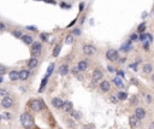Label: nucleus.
Here are the masks:
<instances>
[{"instance_id": "nucleus-2", "label": "nucleus", "mask_w": 154, "mask_h": 129, "mask_svg": "<svg viewBox=\"0 0 154 129\" xmlns=\"http://www.w3.org/2000/svg\"><path fill=\"white\" fill-rule=\"evenodd\" d=\"M106 58L111 62H116L118 58H119V54H118V51L117 50H113V48H111L106 52Z\"/></svg>"}, {"instance_id": "nucleus-6", "label": "nucleus", "mask_w": 154, "mask_h": 129, "mask_svg": "<svg viewBox=\"0 0 154 129\" xmlns=\"http://www.w3.org/2000/svg\"><path fill=\"white\" fill-rule=\"evenodd\" d=\"M30 106H32V109L34 111H40V110H42L43 104L41 100H32L30 101Z\"/></svg>"}, {"instance_id": "nucleus-19", "label": "nucleus", "mask_w": 154, "mask_h": 129, "mask_svg": "<svg viewBox=\"0 0 154 129\" xmlns=\"http://www.w3.org/2000/svg\"><path fill=\"white\" fill-rule=\"evenodd\" d=\"M61 109H63L64 111H66V112H71V111H72V103H71V101L64 103V105H63Z\"/></svg>"}, {"instance_id": "nucleus-8", "label": "nucleus", "mask_w": 154, "mask_h": 129, "mask_svg": "<svg viewBox=\"0 0 154 129\" xmlns=\"http://www.w3.org/2000/svg\"><path fill=\"white\" fill-rule=\"evenodd\" d=\"M69 71H70V69H69L67 64H61V65L59 67V70H58L59 75H61V76H66V75L69 74Z\"/></svg>"}, {"instance_id": "nucleus-25", "label": "nucleus", "mask_w": 154, "mask_h": 129, "mask_svg": "<svg viewBox=\"0 0 154 129\" xmlns=\"http://www.w3.org/2000/svg\"><path fill=\"white\" fill-rule=\"evenodd\" d=\"M117 96H118V99H119V100H125V99L128 98V94H126L125 92H119Z\"/></svg>"}, {"instance_id": "nucleus-44", "label": "nucleus", "mask_w": 154, "mask_h": 129, "mask_svg": "<svg viewBox=\"0 0 154 129\" xmlns=\"http://www.w3.org/2000/svg\"><path fill=\"white\" fill-rule=\"evenodd\" d=\"M3 81H4V79H3V76H0V83H1Z\"/></svg>"}, {"instance_id": "nucleus-9", "label": "nucleus", "mask_w": 154, "mask_h": 129, "mask_svg": "<svg viewBox=\"0 0 154 129\" xmlns=\"http://www.w3.org/2000/svg\"><path fill=\"white\" fill-rule=\"evenodd\" d=\"M129 123H130V127H131V128H136V127L140 124V120H138L135 115H132V116H130V118H129Z\"/></svg>"}, {"instance_id": "nucleus-14", "label": "nucleus", "mask_w": 154, "mask_h": 129, "mask_svg": "<svg viewBox=\"0 0 154 129\" xmlns=\"http://www.w3.org/2000/svg\"><path fill=\"white\" fill-rule=\"evenodd\" d=\"M100 88H101L102 92H108L111 89V84H110L108 81H102L100 83Z\"/></svg>"}, {"instance_id": "nucleus-10", "label": "nucleus", "mask_w": 154, "mask_h": 129, "mask_svg": "<svg viewBox=\"0 0 154 129\" xmlns=\"http://www.w3.org/2000/svg\"><path fill=\"white\" fill-rule=\"evenodd\" d=\"M52 105L55 107V109H61L64 105V101L63 99H60V98H53L52 99Z\"/></svg>"}, {"instance_id": "nucleus-26", "label": "nucleus", "mask_w": 154, "mask_h": 129, "mask_svg": "<svg viewBox=\"0 0 154 129\" xmlns=\"http://www.w3.org/2000/svg\"><path fill=\"white\" fill-rule=\"evenodd\" d=\"M70 113H71V117L75 118V120H79V118H81V112H77V111H74V110H72Z\"/></svg>"}, {"instance_id": "nucleus-20", "label": "nucleus", "mask_w": 154, "mask_h": 129, "mask_svg": "<svg viewBox=\"0 0 154 129\" xmlns=\"http://www.w3.org/2000/svg\"><path fill=\"white\" fill-rule=\"evenodd\" d=\"M28 77H29V71H28V70H22V71H19V80L25 81Z\"/></svg>"}, {"instance_id": "nucleus-1", "label": "nucleus", "mask_w": 154, "mask_h": 129, "mask_svg": "<svg viewBox=\"0 0 154 129\" xmlns=\"http://www.w3.org/2000/svg\"><path fill=\"white\" fill-rule=\"evenodd\" d=\"M20 123H22L24 128H30L34 124V118L29 113H22V116H20Z\"/></svg>"}, {"instance_id": "nucleus-42", "label": "nucleus", "mask_w": 154, "mask_h": 129, "mask_svg": "<svg viewBox=\"0 0 154 129\" xmlns=\"http://www.w3.org/2000/svg\"><path fill=\"white\" fill-rule=\"evenodd\" d=\"M86 128H88V129H94L93 125H86Z\"/></svg>"}, {"instance_id": "nucleus-27", "label": "nucleus", "mask_w": 154, "mask_h": 129, "mask_svg": "<svg viewBox=\"0 0 154 129\" xmlns=\"http://www.w3.org/2000/svg\"><path fill=\"white\" fill-rule=\"evenodd\" d=\"M72 42H74V35H67V36H66V39H65V44L71 45Z\"/></svg>"}, {"instance_id": "nucleus-38", "label": "nucleus", "mask_w": 154, "mask_h": 129, "mask_svg": "<svg viewBox=\"0 0 154 129\" xmlns=\"http://www.w3.org/2000/svg\"><path fill=\"white\" fill-rule=\"evenodd\" d=\"M117 74H118V76H120V77H123V76H124V72H123V71H120V70H119Z\"/></svg>"}, {"instance_id": "nucleus-16", "label": "nucleus", "mask_w": 154, "mask_h": 129, "mask_svg": "<svg viewBox=\"0 0 154 129\" xmlns=\"http://www.w3.org/2000/svg\"><path fill=\"white\" fill-rule=\"evenodd\" d=\"M37 64H39V60H37L35 57H33V58H30V59H29V62H28V67H29V69H34V68L37 67Z\"/></svg>"}, {"instance_id": "nucleus-40", "label": "nucleus", "mask_w": 154, "mask_h": 129, "mask_svg": "<svg viewBox=\"0 0 154 129\" xmlns=\"http://www.w3.org/2000/svg\"><path fill=\"white\" fill-rule=\"evenodd\" d=\"M108 71H110V72H113V71H115V69L112 68V67H108Z\"/></svg>"}, {"instance_id": "nucleus-43", "label": "nucleus", "mask_w": 154, "mask_h": 129, "mask_svg": "<svg viewBox=\"0 0 154 129\" xmlns=\"http://www.w3.org/2000/svg\"><path fill=\"white\" fill-rule=\"evenodd\" d=\"M149 129H154V123H152V124H150V127H149Z\"/></svg>"}, {"instance_id": "nucleus-21", "label": "nucleus", "mask_w": 154, "mask_h": 129, "mask_svg": "<svg viewBox=\"0 0 154 129\" xmlns=\"http://www.w3.org/2000/svg\"><path fill=\"white\" fill-rule=\"evenodd\" d=\"M152 70H153V67H152V64H149V63L145 64L143 68H142V71L145 74H149V72H152Z\"/></svg>"}, {"instance_id": "nucleus-11", "label": "nucleus", "mask_w": 154, "mask_h": 129, "mask_svg": "<svg viewBox=\"0 0 154 129\" xmlns=\"http://www.w3.org/2000/svg\"><path fill=\"white\" fill-rule=\"evenodd\" d=\"M102 71L101 70H99V69H96V70H94V72H93V75H91V79H93V81L94 82H96V81H99V80H101L102 79Z\"/></svg>"}, {"instance_id": "nucleus-30", "label": "nucleus", "mask_w": 154, "mask_h": 129, "mask_svg": "<svg viewBox=\"0 0 154 129\" xmlns=\"http://www.w3.org/2000/svg\"><path fill=\"white\" fill-rule=\"evenodd\" d=\"M47 76L43 79V81H42V83H41V87H40V89H39V92H42L43 91V88H45V86H46V82H47Z\"/></svg>"}, {"instance_id": "nucleus-33", "label": "nucleus", "mask_w": 154, "mask_h": 129, "mask_svg": "<svg viewBox=\"0 0 154 129\" xmlns=\"http://www.w3.org/2000/svg\"><path fill=\"white\" fill-rule=\"evenodd\" d=\"M5 72H6V68H5L4 65H1V64H0V76H3Z\"/></svg>"}, {"instance_id": "nucleus-32", "label": "nucleus", "mask_w": 154, "mask_h": 129, "mask_svg": "<svg viewBox=\"0 0 154 129\" xmlns=\"http://www.w3.org/2000/svg\"><path fill=\"white\" fill-rule=\"evenodd\" d=\"M110 99H111V103H113V104H117L118 100H119V99H118V96H116V95H112Z\"/></svg>"}, {"instance_id": "nucleus-46", "label": "nucleus", "mask_w": 154, "mask_h": 129, "mask_svg": "<svg viewBox=\"0 0 154 129\" xmlns=\"http://www.w3.org/2000/svg\"><path fill=\"white\" fill-rule=\"evenodd\" d=\"M0 118H1V116H0Z\"/></svg>"}, {"instance_id": "nucleus-39", "label": "nucleus", "mask_w": 154, "mask_h": 129, "mask_svg": "<svg viewBox=\"0 0 154 129\" xmlns=\"http://www.w3.org/2000/svg\"><path fill=\"white\" fill-rule=\"evenodd\" d=\"M4 29H5V25L3 23H0V30H4Z\"/></svg>"}, {"instance_id": "nucleus-41", "label": "nucleus", "mask_w": 154, "mask_h": 129, "mask_svg": "<svg viewBox=\"0 0 154 129\" xmlns=\"http://www.w3.org/2000/svg\"><path fill=\"white\" fill-rule=\"evenodd\" d=\"M27 29H30V30H35L34 27H27Z\"/></svg>"}, {"instance_id": "nucleus-34", "label": "nucleus", "mask_w": 154, "mask_h": 129, "mask_svg": "<svg viewBox=\"0 0 154 129\" xmlns=\"http://www.w3.org/2000/svg\"><path fill=\"white\" fill-rule=\"evenodd\" d=\"M137 39H138V36H137L136 34H132V35L130 36V40H131V41H136Z\"/></svg>"}, {"instance_id": "nucleus-28", "label": "nucleus", "mask_w": 154, "mask_h": 129, "mask_svg": "<svg viewBox=\"0 0 154 129\" xmlns=\"http://www.w3.org/2000/svg\"><path fill=\"white\" fill-rule=\"evenodd\" d=\"M12 35L13 36H16V37H22V33H20L19 30H12Z\"/></svg>"}, {"instance_id": "nucleus-37", "label": "nucleus", "mask_w": 154, "mask_h": 129, "mask_svg": "<svg viewBox=\"0 0 154 129\" xmlns=\"http://www.w3.org/2000/svg\"><path fill=\"white\" fill-rule=\"evenodd\" d=\"M74 35H81L79 29H75V30H74Z\"/></svg>"}, {"instance_id": "nucleus-23", "label": "nucleus", "mask_w": 154, "mask_h": 129, "mask_svg": "<svg viewBox=\"0 0 154 129\" xmlns=\"http://www.w3.org/2000/svg\"><path fill=\"white\" fill-rule=\"evenodd\" d=\"M113 83H115V84H117L118 87H123V81H122L120 76H117V77H115V79H113Z\"/></svg>"}, {"instance_id": "nucleus-13", "label": "nucleus", "mask_w": 154, "mask_h": 129, "mask_svg": "<svg viewBox=\"0 0 154 129\" xmlns=\"http://www.w3.org/2000/svg\"><path fill=\"white\" fill-rule=\"evenodd\" d=\"M135 116L138 118V120L141 121V120H143L145 118V116H146V111L142 109V107H137V109L135 110Z\"/></svg>"}, {"instance_id": "nucleus-18", "label": "nucleus", "mask_w": 154, "mask_h": 129, "mask_svg": "<svg viewBox=\"0 0 154 129\" xmlns=\"http://www.w3.org/2000/svg\"><path fill=\"white\" fill-rule=\"evenodd\" d=\"M22 41L24 42L25 45H32L33 44V37L30 36V35H22Z\"/></svg>"}, {"instance_id": "nucleus-12", "label": "nucleus", "mask_w": 154, "mask_h": 129, "mask_svg": "<svg viewBox=\"0 0 154 129\" xmlns=\"http://www.w3.org/2000/svg\"><path fill=\"white\" fill-rule=\"evenodd\" d=\"M131 44H132V41H131V40H129V41L124 42V44H123V45L120 46L119 51H120V52H129V51L131 50Z\"/></svg>"}, {"instance_id": "nucleus-24", "label": "nucleus", "mask_w": 154, "mask_h": 129, "mask_svg": "<svg viewBox=\"0 0 154 129\" xmlns=\"http://www.w3.org/2000/svg\"><path fill=\"white\" fill-rule=\"evenodd\" d=\"M60 50H61V45H57V46L54 47V51H53V57H58V56H59Z\"/></svg>"}, {"instance_id": "nucleus-7", "label": "nucleus", "mask_w": 154, "mask_h": 129, "mask_svg": "<svg viewBox=\"0 0 154 129\" xmlns=\"http://www.w3.org/2000/svg\"><path fill=\"white\" fill-rule=\"evenodd\" d=\"M12 104H13V100L10 98V96H4V99L1 100V105L5 107V109H10V107L12 106Z\"/></svg>"}, {"instance_id": "nucleus-4", "label": "nucleus", "mask_w": 154, "mask_h": 129, "mask_svg": "<svg viewBox=\"0 0 154 129\" xmlns=\"http://www.w3.org/2000/svg\"><path fill=\"white\" fill-rule=\"evenodd\" d=\"M82 50H83V53L87 54V56H93V54L96 53V48L94 46H91V45H84Z\"/></svg>"}, {"instance_id": "nucleus-31", "label": "nucleus", "mask_w": 154, "mask_h": 129, "mask_svg": "<svg viewBox=\"0 0 154 129\" xmlns=\"http://www.w3.org/2000/svg\"><path fill=\"white\" fill-rule=\"evenodd\" d=\"M40 39L42 40V41H48V36H47V34H45V33H41V34H40Z\"/></svg>"}, {"instance_id": "nucleus-3", "label": "nucleus", "mask_w": 154, "mask_h": 129, "mask_svg": "<svg viewBox=\"0 0 154 129\" xmlns=\"http://www.w3.org/2000/svg\"><path fill=\"white\" fill-rule=\"evenodd\" d=\"M140 41L142 42V44H152V41H153V36L152 34H148V33H142L140 34Z\"/></svg>"}, {"instance_id": "nucleus-35", "label": "nucleus", "mask_w": 154, "mask_h": 129, "mask_svg": "<svg viewBox=\"0 0 154 129\" xmlns=\"http://www.w3.org/2000/svg\"><path fill=\"white\" fill-rule=\"evenodd\" d=\"M0 95L6 96V95H7V91H6V89H0Z\"/></svg>"}, {"instance_id": "nucleus-17", "label": "nucleus", "mask_w": 154, "mask_h": 129, "mask_svg": "<svg viewBox=\"0 0 154 129\" xmlns=\"http://www.w3.org/2000/svg\"><path fill=\"white\" fill-rule=\"evenodd\" d=\"M8 77L11 81H17V80H19V72L17 70H12L8 74Z\"/></svg>"}, {"instance_id": "nucleus-36", "label": "nucleus", "mask_w": 154, "mask_h": 129, "mask_svg": "<svg viewBox=\"0 0 154 129\" xmlns=\"http://www.w3.org/2000/svg\"><path fill=\"white\" fill-rule=\"evenodd\" d=\"M3 117L5 118V120H10V118H11V115L6 112V113H4V115H3Z\"/></svg>"}, {"instance_id": "nucleus-22", "label": "nucleus", "mask_w": 154, "mask_h": 129, "mask_svg": "<svg viewBox=\"0 0 154 129\" xmlns=\"http://www.w3.org/2000/svg\"><path fill=\"white\" fill-rule=\"evenodd\" d=\"M146 28H147V25H146V23L145 22H142L138 27H137V33L138 34H142V33H145L146 31Z\"/></svg>"}, {"instance_id": "nucleus-45", "label": "nucleus", "mask_w": 154, "mask_h": 129, "mask_svg": "<svg viewBox=\"0 0 154 129\" xmlns=\"http://www.w3.org/2000/svg\"><path fill=\"white\" fill-rule=\"evenodd\" d=\"M152 81L154 82V75H153V76H152Z\"/></svg>"}, {"instance_id": "nucleus-5", "label": "nucleus", "mask_w": 154, "mask_h": 129, "mask_svg": "<svg viewBox=\"0 0 154 129\" xmlns=\"http://www.w3.org/2000/svg\"><path fill=\"white\" fill-rule=\"evenodd\" d=\"M41 50H42V46H41L40 42H33V44H32V56L40 54Z\"/></svg>"}, {"instance_id": "nucleus-29", "label": "nucleus", "mask_w": 154, "mask_h": 129, "mask_svg": "<svg viewBox=\"0 0 154 129\" xmlns=\"http://www.w3.org/2000/svg\"><path fill=\"white\" fill-rule=\"evenodd\" d=\"M53 68H54V64L52 63V64L49 65V68H48V71H47V75H46L47 77H49V76H51V74H52V71H53Z\"/></svg>"}, {"instance_id": "nucleus-15", "label": "nucleus", "mask_w": 154, "mask_h": 129, "mask_svg": "<svg viewBox=\"0 0 154 129\" xmlns=\"http://www.w3.org/2000/svg\"><path fill=\"white\" fill-rule=\"evenodd\" d=\"M87 68H88V63H87L86 60H81V62L77 64V69H78V71H86Z\"/></svg>"}]
</instances>
